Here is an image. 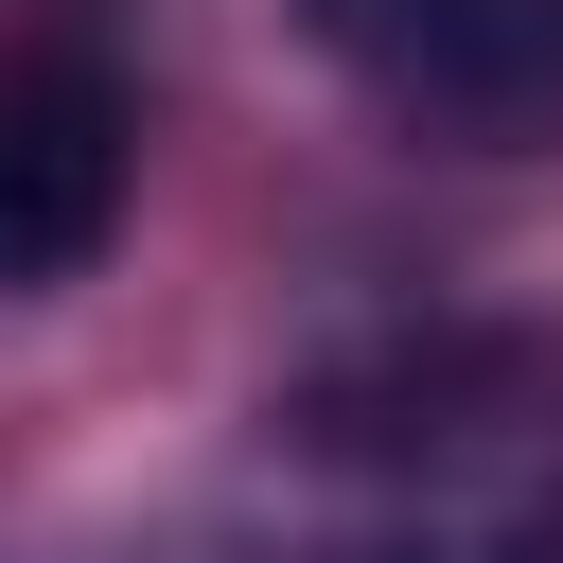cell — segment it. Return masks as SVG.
Returning a JSON list of instances; mask_svg holds the SVG:
<instances>
[{
  "mask_svg": "<svg viewBox=\"0 0 563 563\" xmlns=\"http://www.w3.org/2000/svg\"><path fill=\"white\" fill-rule=\"evenodd\" d=\"M282 528L246 563H563V440L475 405V369L334 387L282 422Z\"/></svg>",
  "mask_w": 563,
  "mask_h": 563,
  "instance_id": "cell-1",
  "label": "cell"
},
{
  "mask_svg": "<svg viewBox=\"0 0 563 563\" xmlns=\"http://www.w3.org/2000/svg\"><path fill=\"white\" fill-rule=\"evenodd\" d=\"M352 106L440 158H563V0H282Z\"/></svg>",
  "mask_w": 563,
  "mask_h": 563,
  "instance_id": "cell-2",
  "label": "cell"
},
{
  "mask_svg": "<svg viewBox=\"0 0 563 563\" xmlns=\"http://www.w3.org/2000/svg\"><path fill=\"white\" fill-rule=\"evenodd\" d=\"M123 158H141V123H123V88H106L88 53H18V70H0V299L106 264Z\"/></svg>",
  "mask_w": 563,
  "mask_h": 563,
  "instance_id": "cell-3",
  "label": "cell"
}]
</instances>
